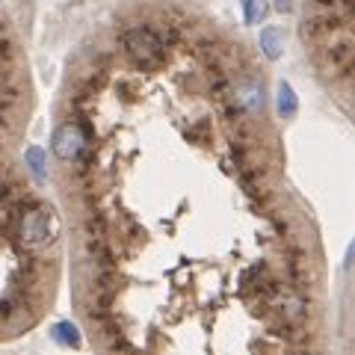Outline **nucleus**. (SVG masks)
I'll list each match as a JSON object with an SVG mask.
<instances>
[{
	"mask_svg": "<svg viewBox=\"0 0 355 355\" xmlns=\"http://www.w3.org/2000/svg\"><path fill=\"white\" fill-rule=\"evenodd\" d=\"M51 151L101 349L314 352L326 254L263 69L216 21L142 3L77 57Z\"/></svg>",
	"mask_w": 355,
	"mask_h": 355,
	"instance_id": "1",
	"label": "nucleus"
},
{
	"mask_svg": "<svg viewBox=\"0 0 355 355\" xmlns=\"http://www.w3.org/2000/svg\"><path fill=\"white\" fill-rule=\"evenodd\" d=\"M33 80L18 27L0 0V343L36 329L57 302L65 231L57 205L39 190L24 133Z\"/></svg>",
	"mask_w": 355,
	"mask_h": 355,
	"instance_id": "2",
	"label": "nucleus"
},
{
	"mask_svg": "<svg viewBox=\"0 0 355 355\" xmlns=\"http://www.w3.org/2000/svg\"><path fill=\"white\" fill-rule=\"evenodd\" d=\"M302 39L314 57V65L329 77L331 86H340L343 98H349L352 0H305Z\"/></svg>",
	"mask_w": 355,
	"mask_h": 355,
	"instance_id": "3",
	"label": "nucleus"
},
{
	"mask_svg": "<svg viewBox=\"0 0 355 355\" xmlns=\"http://www.w3.org/2000/svg\"><path fill=\"white\" fill-rule=\"evenodd\" d=\"M279 39H284V33L279 27H270L261 36V48H263L266 57H279Z\"/></svg>",
	"mask_w": 355,
	"mask_h": 355,
	"instance_id": "4",
	"label": "nucleus"
},
{
	"mask_svg": "<svg viewBox=\"0 0 355 355\" xmlns=\"http://www.w3.org/2000/svg\"><path fill=\"white\" fill-rule=\"evenodd\" d=\"M249 3V21H258V15H263V3H254V0H246Z\"/></svg>",
	"mask_w": 355,
	"mask_h": 355,
	"instance_id": "5",
	"label": "nucleus"
}]
</instances>
